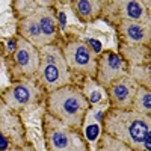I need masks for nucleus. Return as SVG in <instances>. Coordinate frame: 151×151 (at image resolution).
I'll return each instance as SVG.
<instances>
[{"label": "nucleus", "instance_id": "obj_14", "mask_svg": "<svg viewBox=\"0 0 151 151\" xmlns=\"http://www.w3.org/2000/svg\"><path fill=\"white\" fill-rule=\"evenodd\" d=\"M127 68L150 65V45H124L119 44V53Z\"/></svg>", "mask_w": 151, "mask_h": 151}, {"label": "nucleus", "instance_id": "obj_7", "mask_svg": "<svg viewBox=\"0 0 151 151\" xmlns=\"http://www.w3.org/2000/svg\"><path fill=\"white\" fill-rule=\"evenodd\" d=\"M45 92L38 86L36 80H24V82H14L0 92V100L21 113V110H27L40 103H44Z\"/></svg>", "mask_w": 151, "mask_h": 151}, {"label": "nucleus", "instance_id": "obj_5", "mask_svg": "<svg viewBox=\"0 0 151 151\" xmlns=\"http://www.w3.org/2000/svg\"><path fill=\"white\" fill-rule=\"evenodd\" d=\"M3 60H5L11 83L35 80L41 64L40 50L18 35H17V47L14 53L5 56Z\"/></svg>", "mask_w": 151, "mask_h": 151}, {"label": "nucleus", "instance_id": "obj_16", "mask_svg": "<svg viewBox=\"0 0 151 151\" xmlns=\"http://www.w3.org/2000/svg\"><path fill=\"white\" fill-rule=\"evenodd\" d=\"M132 110L137 112L141 115H151V89L147 86H137V91L134 94Z\"/></svg>", "mask_w": 151, "mask_h": 151}, {"label": "nucleus", "instance_id": "obj_22", "mask_svg": "<svg viewBox=\"0 0 151 151\" xmlns=\"http://www.w3.org/2000/svg\"><path fill=\"white\" fill-rule=\"evenodd\" d=\"M0 151H21V148H18V147H12V145H9L8 148H5V150H0Z\"/></svg>", "mask_w": 151, "mask_h": 151}, {"label": "nucleus", "instance_id": "obj_20", "mask_svg": "<svg viewBox=\"0 0 151 151\" xmlns=\"http://www.w3.org/2000/svg\"><path fill=\"white\" fill-rule=\"evenodd\" d=\"M142 151H151V132H148L142 142Z\"/></svg>", "mask_w": 151, "mask_h": 151}, {"label": "nucleus", "instance_id": "obj_23", "mask_svg": "<svg viewBox=\"0 0 151 151\" xmlns=\"http://www.w3.org/2000/svg\"><path fill=\"white\" fill-rule=\"evenodd\" d=\"M0 58H5V50H3V44L2 42H0Z\"/></svg>", "mask_w": 151, "mask_h": 151}, {"label": "nucleus", "instance_id": "obj_19", "mask_svg": "<svg viewBox=\"0 0 151 151\" xmlns=\"http://www.w3.org/2000/svg\"><path fill=\"white\" fill-rule=\"evenodd\" d=\"M40 6V2H29V0H17V2H12V11L17 17V21L30 15L32 12Z\"/></svg>", "mask_w": 151, "mask_h": 151}, {"label": "nucleus", "instance_id": "obj_9", "mask_svg": "<svg viewBox=\"0 0 151 151\" xmlns=\"http://www.w3.org/2000/svg\"><path fill=\"white\" fill-rule=\"evenodd\" d=\"M0 136L5 137L9 145L18 148H23L27 142V132L21 113L6 106L2 100H0Z\"/></svg>", "mask_w": 151, "mask_h": 151}, {"label": "nucleus", "instance_id": "obj_1", "mask_svg": "<svg viewBox=\"0 0 151 151\" xmlns=\"http://www.w3.org/2000/svg\"><path fill=\"white\" fill-rule=\"evenodd\" d=\"M101 130L129 145L133 151H142V142L151 132V116L133 110L107 109L101 118Z\"/></svg>", "mask_w": 151, "mask_h": 151}, {"label": "nucleus", "instance_id": "obj_8", "mask_svg": "<svg viewBox=\"0 0 151 151\" xmlns=\"http://www.w3.org/2000/svg\"><path fill=\"white\" fill-rule=\"evenodd\" d=\"M110 26L119 20H127L134 23H142L150 26V8L141 0H115L107 2L103 17Z\"/></svg>", "mask_w": 151, "mask_h": 151}, {"label": "nucleus", "instance_id": "obj_21", "mask_svg": "<svg viewBox=\"0 0 151 151\" xmlns=\"http://www.w3.org/2000/svg\"><path fill=\"white\" fill-rule=\"evenodd\" d=\"M21 151H36V148L33 147V144H30V142H26V144H24V147L21 148Z\"/></svg>", "mask_w": 151, "mask_h": 151}, {"label": "nucleus", "instance_id": "obj_2", "mask_svg": "<svg viewBox=\"0 0 151 151\" xmlns=\"http://www.w3.org/2000/svg\"><path fill=\"white\" fill-rule=\"evenodd\" d=\"M44 106L45 113L73 129H82L86 113L91 109L86 95L74 83L47 92Z\"/></svg>", "mask_w": 151, "mask_h": 151}, {"label": "nucleus", "instance_id": "obj_15", "mask_svg": "<svg viewBox=\"0 0 151 151\" xmlns=\"http://www.w3.org/2000/svg\"><path fill=\"white\" fill-rule=\"evenodd\" d=\"M80 130H82V133H83V136H85L88 145H89L91 151H94V148H95V145H97V142H98V139H100V134H101L103 130H101V124L95 119L94 109H92V107L88 110Z\"/></svg>", "mask_w": 151, "mask_h": 151}, {"label": "nucleus", "instance_id": "obj_18", "mask_svg": "<svg viewBox=\"0 0 151 151\" xmlns=\"http://www.w3.org/2000/svg\"><path fill=\"white\" fill-rule=\"evenodd\" d=\"M83 94L86 95L88 101H89L91 107L95 106V104H101L103 103V88H100L95 80H91V79H86V83H85V88H83Z\"/></svg>", "mask_w": 151, "mask_h": 151}, {"label": "nucleus", "instance_id": "obj_3", "mask_svg": "<svg viewBox=\"0 0 151 151\" xmlns=\"http://www.w3.org/2000/svg\"><path fill=\"white\" fill-rule=\"evenodd\" d=\"M40 71L35 80L45 94L74 83V76L65 64L60 44H50L40 48Z\"/></svg>", "mask_w": 151, "mask_h": 151}, {"label": "nucleus", "instance_id": "obj_11", "mask_svg": "<svg viewBox=\"0 0 151 151\" xmlns=\"http://www.w3.org/2000/svg\"><path fill=\"white\" fill-rule=\"evenodd\" d=\"M137 86L139 85L129 74H124L122 77L113 80L104 89L109 107L118 110H132V103L137 91Z\"/></svg>", "mask_w": 151, "mask_h": 151}, {"label": "nucleus", "instance_id": "obj_4", "mask_svg": "<svg viewBox=\"0 0 151 151\" xmlns=\"http://www.w3.org/2000/svg\"><path fill=\"white\" fill-rule=\"evenodd\" d=\"M42 136L47 151H91L80 129H73L60 121L42 115Z\"/></svg>", "mask_w": 151, "mask_h": 151}, {"label": "nucleus", "instance_id": "obj_17", "mask_svg": "<svg viewBox=\"0 0 151 151\" xmlns=\"http://www.w3.org/2000/svg\"><path fill=\"white\" fill-rule=\"evenodd\" d=\"M94 151H133V150L129 145H125L124 142H121V141L115 139V137H112L110 134L101 132Z\"/></svg>", "mask_w": 151, "mask_h": 151}, {"label": "nucleus", "instance_id": "obj_13", "mask_svg": "<svg viewBox=\"0 0 151 151\" xmlns=\"http://www.w3.org/2000/svg\"><path fill=\"white\" fill-rule=\"evenodd\" d=\"M107 0H73L70 8L80 23H92L103 17Z\"/></svg>", "mask_w": 151, "mask_h": 151}, {"label": "nucleus", "instance_id": "obj_12", "mask_svg": "<svg viewBox=\"0 0 151 151\" xmlns=\"http://www.w3.org/2000/svg\"><path fill=\"white\" fill-rule=\"evenodd\" d=\"M113 27L116 29L119 44H124V45H150V42H151V29L147 24L119 20L113 24Z\"/></svg>", "mask_w": 151, "mask_h": 151}, {"label": "nucleus", "instance_id": "obj_6", "mask_svg": "<svg viewBox=\"0 0 151 151\" xmlns=\"http://www.w3.org/2000/svg\"><path fill=\"white\" fill-rule=\"evenodd\" d=\"M62 55L68 70L74 74L83 76L86 79L95 80L97 73V55L88 47L85 40L70 38L60 44Z\"/></svg>", "mask_w": 151, "mask_h": 151}, {"label": "nucleus", "instance_id": "obj_10", "mask_svg": "<svg viewBox=\"0 0 151 151\" xmlns=\"http://www.w3.org/2000/svg\"><path fill=\"white\" fill-rule=\"evenodd\" d=\"M124 74H127V65L122 58L113 52V50H104L97 56V73H95V83L106 89V88Z\"/></svg>", "mask_w": 151, "mask_h": 151}]
</instances>
